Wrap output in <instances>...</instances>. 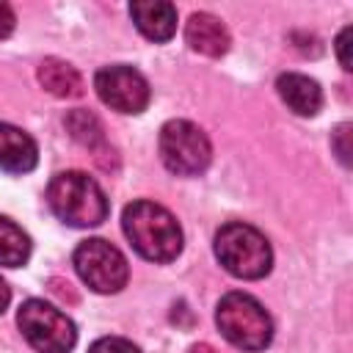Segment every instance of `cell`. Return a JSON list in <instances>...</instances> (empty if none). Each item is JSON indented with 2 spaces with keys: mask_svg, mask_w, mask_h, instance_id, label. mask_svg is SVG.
Masks as SVG:
<instances>
[{
  "mask_svg": "<svg viewBox=\"0 0 353 353\" xmlns=\"http://www.w3.org/2000/svg\"><path fill=\"white\" fill-rule=\"evenodd\" d=\"M94 88L99 99L119 113H141L146 110L149 97H152L146 77L138 69L124 66V63L102 66L94 74Z\"/></svg>",
  "mask_w": 353,
  "mask_h": 353,
  "instance_id": "cell-8",
  "label": "cell"
},
{
  "mask_svg": "<svg viewBox=\"0 0 353 353\" xmlns=\"http://www.w3.org/2000/svg\"><path fill=\"white\" fill-rule=\"evenodd\" d=\"M350 36H353V28H345L339 36H336V58L342 63L345 72H350Z\"/></svg>",
  "mask_w": 353,
  "mask_h": 353,
  "instance_id": "cell-18",
  "label": "cell"
},
{
  "mask_svg": "<svg viewBox=\"0 0 353 353\" xmlns=\"http://www.w3.org/2000/svg\"><path fill=\"white\" fill-rule=\"evenodd\" d=\"M331 146H334L336 157L342 160V165H350V124H339V127L334 130Z\"/></svg>",
  "mask_w": 353,
  "mask_h": 353,
  "instance_id": "cell-17",
  "label": "cell"
},
{
  "mask_svg": "<svg viewBox=\"0 0 353 353\" xmlns=\"http://www.w3.org/2000/svg\"><path fill=\"white\" fill-rule=\"evenodd\" d=\"M188 353H218L212 345H207V342H199V345H193Z\"/></svg>",
  "mask_w": 353,
  "mask_h": 353,
  "instance_id": "cell-21",
  "label": "cell"
},
{
  "mask_svg": "<svg viewBox=\"0 0 353 353\" xmlns=\"http://www.w3.org/2000/svg\"><path fill=\"white\" fill-rule=\"evenodd\" d=\"M47 204L50 210L69 226L88 229L99 226L108 218V196L97 179L83 171H63L55 174L47 185Z\"/></svg>",
  "mask_w": 353,
  "mask_h": 353,
  "instance_id": "cell-2",
  "label": "cell"
},
{
  "mask_svg": "<svg viewBox=\"0 0 353 353\" xmlns=\"http://www.w3.org/2000/svg\"><path fill=\"white\" fill-rule=\"evenodd\" d=\"M121 226L132 248L149 262H171L182 251V229L176 218L154 201L127 204Z\"/></svg>",
  "mask_w": 353,
  "mask_h": 353,
  "instance_id": "cell-1",
  "label": "cell"
},
{
  "mask_svg": "<svg viewBox=\"0 0 353 353\" xmlns=\"http://www.w3.org/2000/svg\"><path fill=\"white\" fill-rule=\"evenodd\" d=\"M74 270L94 292H102V295L119 292L127 284V276H130L124 254L116 245H110L108 240H99V237L83 240L77 245Z\"/></svg>",
  "mask_w": 353,
  "mask_h": 353,
  "instance_id": "cell-7",
  "label": "cell"
},
{
  "mask_svg": "<svg viewBox=\"0 0 353 353\" xmlns=\"http://www.w3.org/2000/svg\"><path fill=\"white\" fill-rule=\"evenodd\" d=\"M39 83L41 88H47L52 97H80L83 94V77L80 72L61 61V58H44L39 63Z\"/></svg>",
  "mask_w": 353,
  "mask_h": 353,
  "instance_id": "cell-13",
  "label": "cell"
},
{
  "mask_svg": "<svg viewBox=\"0 0 353 353\" xmlns=\"http://www.w3.org/2000/svg\"><path fill=\"white\" fill-rule=\"evenodd\" d=\"M276 91L284 99V105L298 116H314L323 108V91L317 80L301 74V72H284L276 80Z\"/></svg>",
  "mask_w": 353,
  "mask_h": 353,
  "instance_id": "cell-10",
  "label": "cell"
},
{
  "mask_svg": "<svg viewBox=\"0 0 353 353\" xmlns=\"http://www.w3.org/2000/svg\"><path fill=\"white\" fill-rule=\"evenodd\" d=\"M215 256L218 262L237 279H262L270 273L273 251L265 234L243 221H232L215 234Z\"/></svg>",
  "mask_w": 353,
  "mask_h": 353,
  "instance_id": "cell-3",
  "label": "cell"
},
{
  "mask_svg": "<svg viewBox=\"0 0 353 353\" xmlns=\"http://www.w3.org/2000/svg\"><path fill=\"white\" fill-rule=\"evenodd\" d=\"M88 353H141L130 339H121V336H102L97 339Z\"/></svg>",
  "mask_w": 353,
  "mask_h": 353,
  "instance_id": "cell-16",
  "label": "cell"
},
{
  "mask_svg": "<svg viewBox=\"0 0 353 353\" xmlns=\"http://www.w3.org/2000/svg\"><path fill=\"white\" fill-rule=\"evenodd\" d=\"M14 25H17V19H14V11H11V6H6V3H0V39H6V36H11V30H14Z\"/></svg>",
  "mask_w": 353,
  "mask_h": 353,
  "instance_id": "cell-19",
  "label": "cell"
},
{
  "mask_svg": "<svg viewBox=\"0 0 353 353\" xmlns=\"http://www.w3.org/2000/svg\"><path fill=\"white\" fill-rule=\"evenodd\" d=\"M8 301H11V290H8V284L0 279V314L6 312V306H8Z\"/></svg>",
  "mask_w": 353,
  "mask_h": 353,
  "instance_id": "cell-20",
  "label": "cell"
},
{
  "mask_svg": "<svg viewBox=\"0 0 353 353\" xmlns=\"http://www.w3.org/2000/svg\"><path fill=\"white\" fill-rule=\"evenodd\" d=\"M30 256V237L6 215H0V265L19 268Z\"/></svg>",
  "mask_w": 353,
  "mask_h": 353,
  "instance_id": "cell-15",
  "label": "cell"
},
{
  "mask_svg": "<svg viewBox=\"0 0 353 353\" xmlns=\"http://www.w3.org/2000/svg\"><path fill=\"white\" fill-rule=\"evenodd\" d=\"M36 163H39L36 141L25 130L0 121V168L8 174H28L36 168Z\"/></svg>",
  "mask_w": 353,
  "mask_h": 353,
  "instance_id": "cell-9",
  "label": "cell"
},
{
  "mask_svg": "<svg viewBox=\"0 0 353 353\" xmlns=\"http://www.w3.org/2000/svg\"><path fill=\"white\" fill-rule=\"evenodd\" d=\"M160 160L176 176H196L210 165L212 149L201 127L185 119H171L160 130Z\"/></svg>",
  "mask_w": 353,
  "mask_h": 353,
  "instance_id": "cell-5",
  "label": "cell"
},
{
  "mask_svg": "<svg viewBox=\"0 0 353 353\" xmlns=\"http://www.w3.org/2000/svg\"><path fill=\"white\" fill-rule=\"evenodd\" d=\"M185 39L190 44V50L201 52V55H210V58H218L229 50V30L223 28V22L207 11H199L188 19L185 25Z\"/></svg>",
  "mask_w": 353,
  "mask_h": 353,
  "instance_id": "cell-11",
  "label": "cell"
},
{
  "mask_svg": "<svg viewBox=\"0 0 353 353\" xmlns=\"http://www.w3.org/2000/svg\"><path fill=\"white\" fill-rule=\"evenodd\" d=\"M17 325L22 336L36 347L39 353H69L77 342L74 323L55 306L30 298L17 312Z\"/></svg>",
  "mask_w": 353,
  "mask_h": 353,
  "instance_id": "cell-6",
  "label": "cell"
},
{
  "mask_svg": "<svg viewBox=\"0 0 353 353\" xmlns=\"http://www.w3.org/2000/svg\"><path fill=\"white\" fill-rule=\"evenodd\" d=\"M135 28L149 41H168L176 33V8L171 3L154 0V3H132L130 6Z\"/></svg>",
  "mask_w": 353,
  "mask_h": 353,
  "instance_id": "cell-12",
  "label": "cell"
},
{
  "mask_svg": "<svg viewBox=\"0 0 353 353\" xmlns=\"http://www.w3.org/2000/svg\"><path fill=\"white\" fill-rule=\"evenodd\" d=\"M66 130L72 132V138L77 143H83L85 149L97 152V160L102 154H108V143H105V132H102V124L99 119L91 113V110H83V108H74L66 113Z\"/></svg>",
  "mask_w": 353,
  "mask_h": 353,
  "instance_id": "cell-14",
  "label": "cell"
},
{
  "mask_svg": "<svg viewBox=\"0 0 353 353\" xmlns=\"http://www.w3.org/2000/svg\"><path fill=\"white\" fill-rule=\"evenodd\" d=\"M215 323L226 342L240 350H265L273 339V323L265 306L245 292H226L218 303Z\"/></svg>",
  "mask_w": 353,
  "mask_h": 353,
  "instance_id": "cell-4",
  "label": "cell"
}]
</instances>
